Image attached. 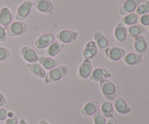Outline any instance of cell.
I'll return each instance as SVG.
<instances>
[{"mask_svg":"<svg viewBox=\"0 0 149 124\" xmlns=\"http://www.w3.org/2000/svg\"><path fill=\"white\" fill-rule=\"evenodd\" d=\"M106 124H118V123L117 121L114 118H109V120L106 122Z\"/></svg>","mask_w":149,"mask_h":124,"instance_id":"35","label":"cell"},{"mask_svg":"<svg viewBox=\"0 0 149 124\" xmlns=\"http://www.w3.org/2000/svg\"><path fill=\"white\" fill-rule=\"evenodd\" d=\"M68 73L69 68L66 65H60L55 67L47 73L45 77V82L46 84L57 82L67 76Z\"/></svg>","mask_w":149,"mask_h":124,"instance_id":"1","label":"cell"},{"mask_svg":"<svg viewBox=\"0 0 149 124\" xmlns=\"http://www.w3.org/2000/svg\"><path fill=\"white\" fill-rule=\"evenodd\" d=\"M143 0H125L120 7V14L122 15L132 13Z\"/></svg>","mask_w":149,"mask_h":124,"instance_id":"10","label":"cell"},{"mask_svg":"<svg viewBox=\"0 0 149 124\" xmlns=\"http://www.w3.org/2000/svg\"><path fill=\"white\" fill-rule=\"evenodd\" d=\"M65 45L58 41H54L47 49V55L49 57H55L61 52Z\"/></svg>","mask_w":149,"mask_h":124,"instance_id":"21","label":"cell"},{"mask_svg":"<svg viewBox=\"0 0 149 124\" xmlns=\"http://www.w3.org/2000/svg\"><path fill=\"white\" fill-rule=\"evenodd\" d=\"M139 20V17L135 13H130L124 16L122 19V23L125 26H132V25L137 24Z\"/></svg>","mask_w":149,"mask_h":124,"instance_id":"26","label":"cell"},{"mask_svg":"<svg viewBox=\"0 0 149 124\" xmlns=\"http://www.w3.org/2000/svg\"><path fill=\"white\" fill-rule=\"evenodd\" d=\"M111 77V73L106 68H97L93 70L89 78L95 82H100L102 80L109 79Z\"/></svg>","mask_w":149,"mask_h":124,"instance_id":"9","label":"cell"},{"mask_svg":"<svg viewBox=\"0 0 149 124\" xmlns=\"http://www.w3.org/2000/svg\"><path fill=\"white\" fill-rule=\"evenodd\" d=\"M137 15H143L148 14L149 12V1H146L144 3H141L136 9Z\"/></svg>","mask_w":149,"mask_h":124,"instance_id":"27","label":"cell"},{"mask_svg":"<svg viewBox=\"0 0 149 124\" xmlns=\"http://www.w3.org/2000/svg\"><path fill=\"white\" fill-rule=\"evenodd\" d=\"M33 7V2L27 0L22 2L17 7V10L16 11L15 19L17 21H23V20L26 18L30 14L32 8Z\"/></svg>","mask_w":149,"mask_h":124,"instance_id":"5","label":"cell"},{"mask_svg":"<svg viewBox=\"0 0 149 124\" xmlns=\"http://www.w3.org/2000/svg\"><path fill=\"white\" fill-rule=\"evenodd\" d=\"M122 59L126 65L134 66V65H138L142 62L143 57L142 55L138 53L129 52V53H127Z\"/></svg>","mask_w":149,"mask_h":124,"instance_id":"20","label":"cell"},{"mask_svg":"<svg viewBox=\"0 0 149 124\" xmlns=\"http://www.w3.org/2000/svg\"><path fill=\"white\" fill-rule=\"evenodd\" d=\"M93 39H94V42H95L97 48H99L101 51L104 52L106 49L109 47V42L107 38L100 30L95 31L94 34H93Z\"/></svg>","mask_w":149,"mask_h":124,"instance_id":"14","label":"cell"},{"mask_svg":"<svg viewBox=\"0 0 149 124\" xmlns=\"http://www.w3.org/2000/svg\"><path fill=\"white\" fill-rule=\"evenodd\" d=\"M106 118L102 113L97 112L93 116V123L94 124H106Z\"/></svg>","mask_w":149,"mask_h":124,"instance_id":"28","label":"cell"},{"mask_svg":"<svg viewBox=\"0 0 149 124\" xmlns=\"http://www.w3.org/2000/svg\"><path fill=\"white\" fill-rule=\"evenodd\" d=\"M148 30H149V26H148Z\"/></svg>","mask_w":149,"mask_h":124,"instance_id":"38","label":"cell"},{"mask_svg":"<svg viewBox=\"0 0 149 124\" xmlns=\"http://www.w3.org/2000/svg\"><path fill=\"white\" fill-rule=\"evenodd\" d=\"M113 34H114L116 40L120 43H123L127 40V28L125 27V26L122 22H119L117 23V25L115 27Z\"/></svg>","mask_w":149,"mask_h":124,"instance_id":"16","label":"cell"},{"mask_svg":"<svg viewBox=\"0 0 149 124\" xmlns=\"http://www.w3.org/2000/svg\"><path fill=\"white\" fill-rule=\"evenodd\" d=\"M100 109V103L97 100H92L88 102L81 108V113L83 116L90 117L95 115Z\"/></svg>","mask_w":149,"mask_h":124,"instance_id":"13","label":"cell"},{"mask_svg":"<svg viewBox=\"0 0 149 124\" xmlns=\"http://www.w3.org/2000/svg\"><path fill=\"white\" fill-rule=\"evenodd\" d=\"M97 53V46L94 41H89L86 44L83 50V57L84 59L93 60Z\"/></svg>","mask_w":149,"mask_h":124,"instance_id":"15","label":"cell"},{"mask_svg":"<svg viewBox=\"0 0 149 124\" xmlns=\"http://www.w3.org/2000/svg\"><path fill=\"white\" fill-rule=\"evenodd\" d=\"M17 124H28V123H27V122L24 120V119H21V120L18 122V123Z\"/></svg>","mask_w":149,"mask_h":124,"instance_id":"36","label":"cell"},{"mask_svg":"<svg viewBox=\"0 0 149 124\" xmlns=\"http://www.w3.org/2000/svg\"><path fill=\"white\" fill-rule=\"evenodd\" d=\"M7 117V111L3 107H0V121H5Z\"/></svg>","mask_w":149,"mask_h":124,"instance_id":"33","label":"cell"},{"mask_svg":"<svg viewBox=\"0 0 149 124\" xmlns=\"http://www.w3.org/2000/svg\"><path fill=\"white\" fill-rule=\"evenodd\" d=\"M134 49L139 55L146 53L147 50V42L144 36L139 35L134 38Z\"/></svg>","mask_w":149,"mask_h":124,"instance_id":"19","label":"cell"},{"mask_svg":"<svg viewBox=\"0 0 149 124\" xmlns=\"http://www.w3.org/2000/svg\"><path fill=\"white\" fill-rule=\"evenodd\" d=\"M27 67L31 71L33 75L35 76L40 78H45L47 73L45 70L42 68V65L38 62H34V63H28Z\"/></svg>","mask_w":149,"mask_h":124,"instance_id":"22","label":"cell"},{"mask_svg":"<svg viewBox=\"0 0 149 124\" xmlns=\"http://www.w3.org/2000/svg\"><path fill=\"white\" fill-rule=\"evenodd\" d=\"M10 56V51L7 48L0 46V62L6 60Z\"/></svg>","mask_w":149,"mask_h":124,"instance_id":"29","label":"cell"},{"mask_svg":"<svg viewBox=\"0 0 149 124\" xmlns=\"http://www.w3.org/2000/svg\"><path fill=\"white\" fill-rule=\"evenodd\" d=\"M28 26L23 21H15L6 28L7 35L10 37H17L21 36L26 31Z\"/></svg>","mask_w":149,"mask_h":124,"instance_id":"3","label":"cell"},{"mask_svg":"<svg viewBox=\"0 0 149 124\" xmlns=\"http://www.w3.org/2000/svg\"><path fill=\"white\" fill-rule=\"evenodd\" d=\"M33 6L39 12L49 15L54 13V4L50 0H36Z\"/></svg>","mask_w":149,"mask_h":124,"instance_id":"7","label":"cell"},{"mask_svg":"<svg viewBox=\"0 0 149 124\" xmlns=\"http://www.w3.org/2000/svg\"><path fill=\"white\" fill-rule=\"evenodd\" d=\"M105 55L109 60L112 61H118L122 59L127 54L126 50L117 46H112L104 51Z\"/></svg>","mask_w":149,"mask_h":124,"instance_id":"6","label":"cell"},{"mask_svg":"<svg viewBox=\"0 0 149 124\" xmlns=\"http://www.w3.org/2000/svg\"><path fill=\"white\" fill-rule=\"evenodd\" d=\"M18 118L17 116H14L11 118H9L8 119H7L4 124H17L18 123Z\"/></svg>","mask_w":149,"mask_h":124,"instance_id":"32","label":"cell"},{"mask_svg":"<svg viewBox=\"0 0 149 124\" xmlns=\"http://www.w3.org/2000/svg\"><path fill=\"white\" fill-rule=\"evenodd\" d=\"M39 124H49L47 121L45 120H42L40 122H39Z\"/></svg>","mask_w":149,"mask_h":124,"instance_id":"37","label":"cell"},{"mask_svg":"<svg viewBox=\"0 0 149 124\" xmlns=\"http://www.w3.org/2000/svg\"><path fill=\"white\" fill-rule=\"evenodd\" d=\"M79 36V33L75 30L64 29L57 33V40L61 42L63 44H71L75 42Z\"/></svg>","mask_w":149,"mask_h":124,"instance_id":"4","label":"cell"},{"mask_svg":"<svg viewBox=\"0 0 149 124\" xmlns=\"http://www.w3.org/2000/svg\"><path fill=\"white\" fill-rule=\"evenodd\" d=\"M7 32L6 29L0 24V42H3L7 39Z\"/></svg>","mask_w":149,"mask_h":124,"instance_id":"31","label":"cell"},{"mask_svg":"<svg viewBox=\"0 0 149 124\" xmlns=\"http://www.w3.org/2000/svg\"><path fill=\"white\" fill-rule=\"evenodd\" d=\"M100 110H101L102 114L106 118H113V110H114V107H113V105H112V103H110V102H104L101 105Z\"/></svg>","mask_w":149,"mask_h":124,"instance_id":"25","label":"cell"},{"mask_svg":"<svg viewBox=\"0 0 149 124\" xmlns=\"http://www.w3.org/2000/svg\"><path fill=\"white\" fill-rule=\"evenodd\" d=\"M20 55L27 63H34L39 61V56L36 52L29 46H22L20 49Z\"/></svg>","mask_w":149,"mask_h":124,"instance_id":"12","label":"cell"},{"mask_svg":"<svg viewBox=\"0 0 149 124\" xmlns=\"http://www.w3.org/2000/svg\"><path fill=\"white\" fill-rule=\"evenodd\" d=\"M55 41V36L51 33H45L39 36L34 42V47L38 49L47 48Z\"/></svg>","mask_w":149,"mask_h":124,"instance_id":"11","label":"cell"},{"mask_svg":"<svg viewBox=\"0 0 149 124\" xmlns=\"http://www.w3.org/2000/svg\"><path fill=\"white\" fill-rule=\"evenodd\" d=\"M140 22H141V25L143 26H149V15L146 14L141 15V18H140Z\"/></svg>","mask_w":149,"mask_h":124,"instance_id":"30","label":"cell"},{"mask_svg":"<svg viewBox=\"0 0 149 124\" xmlns=\"http://www.w3.org/2000/svg\"><path fill=\"white\" fill-rule=\"evenodd\" d=\"M13 20V15L10 9L7 7H3L0 9V24L6 28Z\"/></svg>","mask_w":149,"mask_h":124,"instance_id":"18","label":"cell"},{"mask_svg":"<svg viewBox=\"0 0 149 124\" xmlns=\"http://www.w3.org/2000/svg\"><path fill=\"white\" fill-rule=\"evenodd\" d=\"M144 30H145V27L143 26L142 25L139 24L132 25L127 28V36H129L130 38L136 37V36L141 35L143 32H144Z\"/></svg>","mask_w":149,"mask_h":124,"instance_id":"24","label":"cell"},{"mask_svg":"<svg viewBox=\"0 0 149 124\" xmlns=\"http://www.w3.org/2000/svg\"><path fill=\"white\" fill-rule=\"evenodd\" d=\"M39 62L42 68L47 71H50L52 68L57 67V65H58V61L49 57H39Z\"/></svg>","mask_w":149,"mask_h":124,"instance_id":"23","label":"cell"},{"mask_svg":"<svg viewBox=\"0 0 149 124\" xmlns=\"http://www.w3.org/2000/svg\"><path fill=\"white\" fill-rule=\"evenodd\" d=\"M93 70V65L91 60L84 59L79 65L77 71L79 78L81 79H87L90 77Z\"/></svg>","mask_w":149,"mask_h":124,"instance_id":"8","label":"cell"},{"mask_svg":"<svg viewBox=\"0 0 149 124\" xmlns=\"http://www.w3.org/2000/svg\"><path fill=\"white\" fill-rule=\"evenodd\" d=\"M100 89L103 97L108 100L113 101L116 97V87L109 79H103L100 81Z\"/></svg>","mask_w":149,"mask_h":124,"instance_id":"2","label":"cell"},{"mask_svg":"<svg viewBox=\"0 0 149 124\" xmlns=\"http://www.w3.org/2000/svg\"><path fill=\"white\" fill-rule=\"evenodd\" d=\"M113 107L115 108L116 111L121 115H127L132 111V109L127 104V103L121 97L115 100Z\"/></svg>","mask_w":149,"mask_h":124,"instance_id":"17","label":"cell"},{"mask_svg":"<svg viewBox=\"0 0 149 124\" xmlns=\"http://www.w3.org/2000/svg\"><path fill=\"white\" fill-rule=\"evenodd\" d=\"M7 100H6L4 94L0 91V107H4L7 106Z\"/></svg>","mask_w":149,"mask_h":124,"instance_id":"34","label":"cell"}]
</instances>
